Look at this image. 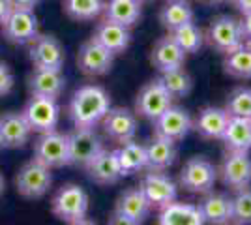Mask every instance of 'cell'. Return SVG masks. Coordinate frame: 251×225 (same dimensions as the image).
<instances>
[{
	"label": "cell",
	"mask_w": 251,
	"mask_h": 225,
	"mask_svg": "<svg viewBox=\"0 0 251 225\" xmlns=\"http://www.w3.org/2000/svg\"><path fill=\"white\" fill-rule=\"evenodd\" d=\"M242 34L246 40H251V13H244V19L240 21Z\"/></svg>",
	"instance_id": "obj_40"
},
{
	"label": "cell",
	"mask_w": 251,
	"mask_h": 225,
	"mask_svg": "<svg viewBox=\"0 0 251 225\" xmlns=\"http://www.w3.org/2000/svg\"><path fill=\"white\" fill-rule=\"evenodd\" d=\"M208 42L221 53H230L244 45V34H242L240 21L229 15L216 17L208 26Z\"/></svg>",
	"instance_id": "obj_9"
},
{
	"label": "cell",
	"mask_w": 251,
	"mask_h": 225,
	"mask_svg": "<svg viewBox=\"0 0 251 225\" xmlns=\"http://www.w3.org/2000/svg\"><path fill=\"white\" fill-rule=\"evenodd\" d=\"M88 178L92 182L100 184V186H109V184H116L124 175H122V167L116 156V150H101L96 156L92 163L86 167Z\"/></svg>",
	"instance_id": "obj_17"
},
{
	"label": "cell",
	"mask_w": 251,
	"mask_h": 225,
	"mask_svg": "<svg viewBox=\"0 0 251 225\" xmlns=\"http://www.w3.org/2000/svg\"><path fill=\"white\" fill-rule=\"evenodd\" d=\"M52 184L51 169L45 167L40 161L32 160L25 163L17 176H15V188L26 199H40L49 192Z\"/></svg>",
	"instance_id": "obj_5"
},
{
	"label": "cell",
	"mask_w": 251,
	"mask_h": 225,
	"mask_svg": "<svg viewBox=\"0 0 251 225\" xmlns=\"http://www.w3.org/2000/svg\"><path fill=\"white\" fill-rule=\"evenodd\" d=\"M157 225H206L199 206L173 201L161 208Z\"/></svg>",
	"instance_id": "obj_23"
},
{
	"label": "cell",
	"mask_w": 251,
	"mask_h": 225,
	"mask_svg": "<svg viewBox=\"0 0 251 225\" xmlns=\"http://www.w3.org/2000/svg\"><path fill=\"white\" fill-rule=\"evenodd\" d=\"M147 149V167L150 171H165L176 160L175 141L154 137Z\"/></svg>",
	"instance_id": "obj_27"
},
{
	"label": "cell",
	"mask_w": 251,
	"mask_h": 225,
	"mask_svg": "<svg viewBox=\"0 0 251 225\" xmlns=\"http://www.w3.org/2000/svg\"><path fill=\"white\" fill-rule=\"evenodd\" d=\"M225 72L236 79H251V47L240 45L238 49L227 53L223 60Z\"/></svg>",
	"instance_id": "obj_31"
},
{
	"label": "cell",
	"mask_w": 251,
	"mask_h": 225,
	"mask_svg": "<svg viewBox=\"0 0 251 225\" xmlns=\"http://www.w3.org/2000/svg\"><path fill=\"white\" fill-rule=\"evenodd\" d=\"M242 13H251V0H232Z\"/></svg>",
	"instance_id": "obj_42"
},
{
	"label": "cell",
	"mask_w": 251,
	"mask_h": 225,
	"mask_svg": "<svg viewBox=\"0 0 251 225\" xmlns=\"http://www.w3.org/2000/svg\"><path fill=\"white\" fill-rule=\"evenodd\" d=\"M64 88H66V79L60 70L34 68V72L28 77V90L34 96H47L56 100L64 92Z\"/></svg>",
	"instance_id": "obj_19"
},
{
	"label": "cell",
	"mask_w": 251,
	"mask_h": 225,
	"mask_svg": "<svg viewBox=\"0 0 251 225\" xmlns=\"http://www.w3.org/2000/svg\"><path fill=\"white\" fill-rule=\"evenodd\" d=\"M229 117H244L251 118V88H236L227 100V109Z\"/></svg>",
	"instance_id": "obj_36"
},
{
	"label": "cell",
	"mask_w": 251,
	"mask_h": 225,
	"mask_svg": "<svg viewBox=\"0 0 251 225\" xmlns=\"http://www.w3.org/2000/svg\"><path fill=\"white\" fill-rule=\"evenodd\" d=\"M191 126H193V122H191L188 111L171 105L167 111H163L154 120V133H156V137H163V139L176 143L188 135Z\"/></svg>",
	"instance_id": "obj_13"
},
{
	"label": "cell",
	"mask_w": 251,
	"mask_h": 225,
	"mask_svg": "<svg viewBox=\"0 0 251 225\" xmlns=\"http://www.w3.org/2000/svg\"><path fill=\"white\" fill-rule=\"evenodd\" d=\"M52 214L56 216L60 222H75L86 218L88 212V195L81 186L77 184H66L52 197Z\"/></svg>",
	"instance_id": "obj_3"
},
{
	"label": "cell",
	"mask_w": 251,
	"mask_h": 225,
	"mask_svg": "<svg viewBox=\"0 0 251 225\" xmlns=\"http://www.w3.org/2000/svg\"><path fill=\"white\" fill-rule=\"evenodd\" d=\"M150 58H152V64L163 74V72L182 68L186 62V53L180 49V45L171 36H165L154 45Z\"/></svg>",
	"instance_id": "obj_22"
},
{
	"label": "cell",
	"mask_w": 251,
	"mask_h": 225,
	"mask_svg": "<svg viewBox=\"0 0 251 225\" xmlns=\"http://www.w3.org/2000/svg\"><path fill=\"white\" fill-rule=\"evenodd\" d=\"M159 21H161V25L165 28H169L173 32L178 26L193 21V10H191V6L186 0H173V2H169L167 6L161 10Z\"/></svg>",
	"instance_id": "obj_30"
},
{
	"label": "cell",
	"mask_w": 251,
	"mask_h": 225,
	"mask_svg": "<svg viewBox=\"0 0 251 225\" xmlns=\"http://www.w3.org/2000/svg\"><path fill=\"white\" fill-rule=\"evenodd\" d=\"M225 225H229V224H225Z\"/></svg>",
	"instance_id": "obj_47"
},
{
	"label": "cell",
	"mask_w": 251,
	"mask_h": 225,
	"mask_svg": "<svg viewBox=\"0 0 251 225\" xmlns=\"http://www.w3.org/2000/svg\"><path fill=\"white\" fill-rule=\"evenodd\" d=\"M116 156L122 167V175H133L147 167V149L135 141H127L116 150Z\"/></svg>",
	"instance_id": "obj_29"
},
{
	"label": "cell",
	"mask_w": 251,
	"mask_h": 225,
	"mask_svg": "<svg viewBox=\"0 0 251 225\" xmlns=\"http://www.w3.org/2000/svg\"><path fill=\"white\" fill-rule=\"evenodd\" d=\"M42 0H10L11 10H34Z\"/></svg>",
	"instance_id": "obj_39"
},
{
	"label": "cell",
	"mask_w": 251,
	"mask_h": 225,
	"mask_svg": "<svg viewBox=\"0 0 251 225\" xmlns=\"http://www.w3.org/2000/svg\"><path fill=\"white\" fill-rule=\"evenodd\" d=\"M107 225H141V222H135V220H131V218H127V216H122L115 212V214L109 218V222Z\"/></svg>",
	"instance_id": "obj_38"
},
{
	"label": "cell",
	"mask_w": 251,
	"mask_h": 225,
	"mask_svg": "<svg viewBox=\"0 0 251 225\" xmlns=\"http://www.w3.org/2000/svg\"><path fill=\"white\" fill-rule=\"evenodd\" d=\"M92 38L98 43H101L105 49H109L113 54L124 53L131 42V34L127 30V26H122V25L109 21V19H103L98 25Z\"/></svg>",
	"instance_id": "obj_20"
},
{
	"label": "cell",
	"mask_w": 251,
	"mask_h": 225,
	"mask_svg": "<svg viewBox=\"0 0 251 225\" xmlns=\"http://www.w3.org/2000/svg\"><path fill=\"white\" fill-rule=\"evenodd\" d=\"M30 62L38 70H62L66 53H64L62 43L58 42L54 36H38L30 43Z\"/></svg>",
	"instance_id": "obj_10"
},
{
	"label": "cell",
	"mask_w": 251,
	"mask_h": 225,
	"mask_svg": "<svg viewBox=\"0 0 251 225\" xmlns=\"http://www.w3.org/2000/svg\"><path fill=\"white\" fill-rule=\"evenodd\" d=\"M171 38L180 45V49L184 53H197L202 47V42H204L202 30L193 21L175 28L173 34H171Z\"/></svg>",
	"instance_id": "obj_32"
},
{
	"label": "cell",
	"mask_w": 251,
	"mask_h": 225,
	"mask_svg": "<svg viewBox=\"0 0 251 225\" xmlns=\"http://www.w3.org/2000/svg\"><path fill=\"white\" fill-rule=\"evenodd\" d=\"M13 85H15V79H13L11 70L8 68V64L0 62V98L8 96L13 90Z\"/></svg>",
	"instance_id": "obj_37"
},
{
	"label": "cell",
	"mask_w": 251,
	"mask_h": 225,
	"mask_svg": "<svg viewBox=\"0 0 251 225\" xmlns=\"http://www.w3.org/2000/svg\"><path fill=\"white\" fill-rule=\"evenodd\" d=\"M137 2H147V0H137Z\"/></svg>",
	"instance_id": "obj_46"
},
{
	"label": "cell",
	"mask_w": 251,
	"mask_h": 225,
	"mask_svg": "<svg viewBox=\"0 0 251 225\" xmlns=\"http://www.w3.org/2000/svg\"><path fill=\"white\" fill-rule=\"evenodd\" d=\"M221 141L229 152H250L251 150V118L229 117L227 128Z\"/></svg>",
	"instance_id": "obj_24"
},
{
	"label": "cell",
	"mask_w": 251,
	"mask_h": 225,
	"mask_svg": "<svg viewBox=\"0 0 251 225\" xmlns=\"http://www.w3.org/2000/svg\"><path fill=\"white\" fill-rule=\"evenodd\" d=\"M103 131L109 139L124 145L127 141H133L137 135V118L135 115L124 107L109 109L103 117Z\"/></svg>",
	"instance_id": "obj_16"
},
{
	"label": "cell",
	"mask_w": 251,
	"mask_h": 225,
	"mask_svg": "<svg viewBox=\"0 0 251 225\" xmlns=\"http://www.w3.org/2000/svg\"><path fill=\"white\" fill-rule=\"evenodd\" d=\"M236 225H251V188L236 190L232 197V220Z\"/></svg>",
	"instance_id": "obj_35"
},
{
	"label": "cell",
	"mask_w": 251,
	"mask_h": 225,
	"mask_svg": "<svg viewBox=\"0 0 251 225\" xmlns=\"http://www.w3.org/2000/svg\"><path fill=\"white\" fill-rule=\"evenodd\" d=\"M229 113L220 107H206L199 113L195 120V129L204 139H221L223 131L227 128Z\"/></svg>",
	"instance_id": "obj_26"
},
{
	"label": "cell",
	"mask_w": 251,
	"mask_h": 225,
	"mask_svg": "<svg viewBox=\"0 0 251 225\" xmlns=\"http://www.w3.org/2000/svg\"><path fill=\"white\" fill-rule=\"evenodd\" d=\"M199 210L204 222L210 225H225L232 220V197L225 193H212L199 203Z\"/></svg>",
	"instance_id": "obj_21"
},
{
	"label": "cell",
	"mask_w": 251,
	"mask_h": 225,
	"mask_svg": "<svg viewBox=\"0 0 251 225\" xmlns=\"http://www.w3.org/2000/svg\"><path fill=\"white\" fill-rule=\"evenodd\" d=\"M34 160L43 163L49 169H58L70 165V141L66 133L56 129L49 133H40L34 143Z\"/></svg>",
	"instance_id": "obj_4"
},
{
	"label": "cell",
	"mask_w": 251,
	"mask_h": 225,
	"mask_svg": "<svg viewBox=\"0 0 251 225\" xmlns=\"http://www.w3.org/2000/svg\"><path fill=\"white\" fill-rule=\"evenodd\" d=\"M68 225H96L92 220H88V218H81V220H75V222H70Z\"/></svg>",
	"instance_id": "obj_43"
},
{
	"label": "cell",
	"mask_w": 251,
	"mask_h": 225,
	"mask_svg": "<svg viewBox=\"0 0 251 225\" xmlns=\"http://www.w3.org/2000/svg\"><path fill=\"white\" fill-rule=\"evenodd\" d=\"M4 192V176H2V173H0V195Z\"/></svg>",
	"instance_id": "obj_44"
},
{
	"label": "cell",
	"mask_w": 251,
	"mask_h": 225,
	"mask_svg": "<svg viewBox=\"0 0 251 225\" xmlns=\"http://www.w3.org/2000/svg\"><path fill=\"white\" fill-rule=\"evenodd\" d=\"M2 32L8 42L15 45L32 43L40 36V25L34 10H11L2 23Z\"/></svg>",
	"instance_id": "obj_6"
},
{
	"label": "cell",
	"mask_w": 251,
	"mask_h": 225,
	"mask_svg": "<svg viewBox=\"0 0 251 225\" xmlns=\"http://www.w3.org/2000/svg\"><path fill=\"white\" fill-rule=\"evenodd\" d=\"M105 19L122 26H133L141 17V2L137 0H109L103 4Z\"/></svg>",
	"instance_id": "obj_28"
},
{
	"label": "cell",
	"mask_w": 251,
	"mask_h": 225,
	"mask_svg": "<svg viewBox=\"0 0 251 225\" xmlns=\"http://www.w3.org/2000/svg\"><path fill=\"white\" fill-rule=\"evenodd\" d=\"M173 105V98L167 92V88L163 86L161 79H154L150 81L137 96L135 109L141 117L148 118V120H156L163 111H167Z\"/></svg>",
	"instance_id": "obj_11"
},
{
	"label": "cell",
	"mask_w": 251,
	"mask_h": 225,
	"mask_svg": "<svg viewBox=\"0 0 251 225\" xmlns=\"http://www.w3.org/2000/svg\"><path fill=\"white\" fill-rule=\"evenodd\" d=\"M218 178V169L206 158L197 156L184 165L180 173V184L184 190L191 193H208L212 192Z\"/></svg>",
	"instance_id": "obj_8"
},
{
	"label": "cell",
	"mask_w": 251,
	"mask_h": 225,
	"mask_svg": "<svg viewBox=\"0 0 251 225\" xmlns=\"http://www.w3.org/2000/svg\"><path fill=\"white\" fill-rule=\"evenodd\" d=\"M143 193L147 195V199L150 201L152 206H167L169 203L176 201V184L175 180L167 176L163 171H150L143 176L141 180V186H139Z\"/></svg>",
	"instance_id": "obj_15"
},
{
	"label": "cell",
	"mask_w": 251,
	"mask_h": 225,
	"mask_svg": "<svg viewBox=\"0 0 251 225\" xmlns=\"http://www.w3.org/2000/svg\"><path fill=\"white\" fill-rule=\"evenodd\" d=\"M32 129L23 113H6L0 117V147L19 149L30 139Z\"/></svg>",
	"instance_id": "obj_18"
},
{
	"label": "cell",
	"mask_w": 251,
	"mask_h": 225,
	"mask_svg": "<svg viewBox=\"0 0 251 225\" xmlns=\"http://www.w3.org/2000/svg\"><path fill=\"white\" fill-rule=\"evenodd\" d=\"M70 141V165L86 169L96 156L103 150V143L94 128H75L68 133Z\"/></svg>",
	"instance_id": "obj_7"
},
{
	"label": "cell",
	"mask_w": 251,
	"mask_h": 225,
	"mask_svg": "<svg viewBox=\"0 0 251 225\" xmlns=\"http://www.w3.org/2000/svg\"><path fill=\"white\" fill-rule=\"evenodd\" d=\"M11 11L10 0H0V25L4 23V19L8 17V13Z\"/></svg>",
	"instance_id": "obj_41"
},
{
	"label": "cell",
	"mask_w": 251,
	"mask_h": 225,
	"mask_svg": "<svg viewBox=\"0 0 251 225\" xmlns=\"http://www.w3.org/2000/svg\"><path fill=\"white\" fill-rule=\"evenodd\" d=\"M208 2H225V0H208Z\"/></svg>",
	"instance_id": "obj_45"
},
{
	"label": "cell",
	"mask_w": 251,
	"mask_h": 225,
	"mask_svg": "<svg viewBox=\"0 0 251 225\" xmlns=\"http://www.w3.org/2000/svg\"><path fill=\"white\" fill-rule=\"evenodd\" d=\"M221 182L230 190H242L251 184V158L248 152H229L220 167Z\"/></svg>",
	"instance_id": "obj_14"
},
{
	"label": "cell",
	"mask_w": 251,
	"mask_h": 225,
	"mask_svg": "<svg viewBox=\"0 0 251 225\" xmlns=\"http://www.w3.org/2000/svg\"><path fill=\"white\" fill-rule=\"evenodd\" d=\"M111 109V98L101 86L86 85L75 90L70 101V117L75 128H94Z\"/></svg>",
	"instance_id": "obj_1"
},
{
	"label": "cell",
	"mask_w": 251,
	"mask_h": 225,
	"mask_svg": "<svg viewBox=\"0 0 251 225\" xmlns=\"http://www.w3.org/2000/svg\"><path fill=\"white\" fill-rule=\"evenodd\" d=\"M64 11L75 21H92L103 11V0H64Z\"/></svg>",
	"instance_id": "obj_34"
},
{
	"label": "cell",
	"mask_w": 251,
	"mask_h": 225,
	"mask_svg": "<svg viewBox=\"0 0 251 225\" xmlns=\"http://www.w3.org/2000/svg\"><path fill=\"white\" fill-rule=\"evenodd\" d=\"M150 208H152V204L147 199V195L143 193V190L141 188H129L118 197L115 212L143 224L150 214Z\"/></svg>",
	"instance_id": "obj_25"
},
{
	"label": "cell",
	"mask_w": 251,
	"mask_h": 225,
	"mask_svg": "<svg viewBox=\"0 0 251 225\" xmlns=\"http://www.w3.org/2000/svg\"><path fill=\"white\" fill-rule=\"evenodd\" d=\"M161 83L167 88L171 98H184L188 96L193 88V79L184 68H176L171 72H163L161 75Z\"/></svg>",
	"instance_id": "obj_33"
},
{
	"label": "cell",
	"mask_w": 251,
	"mask_h": 225,
	"mask_svg": "<svg viewBox=\"0 0 251 225\" xmlns=\"http://www.w3.org/2000/svg\"><path fill=\"white\" fill-rule=\"evenodd\" d=\"M23 117L28 122L32 131L36 133H49L54 131L60 120V105L54 98L34 96L26 101L23 109Z\"/></svg>",
	"instance_id": "obj_2"
},
{
	"label": "cell",
	"mask_w": 251,
	"mask_h": 225,
	"mask_svg": "<svg viewBox=\"0 0 251 225\" xmlns=\"http://www.w3.org/2000/svg\"><path fill=\"white\" fill-rule=\"evenodd\" d=\"M115 60V54L109 49H105L101 43H98L94 38H90L88 42H84L77 53V66L84 75H105Z\"/></svg>",
	"instance_id": "obj_12"
}]
</instances>
